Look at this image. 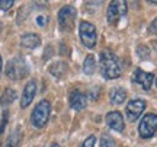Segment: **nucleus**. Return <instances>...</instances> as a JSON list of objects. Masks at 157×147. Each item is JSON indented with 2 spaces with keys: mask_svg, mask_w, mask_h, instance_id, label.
I'll use <instances>...</instances> for the list:
<instances>
[{
  "mask_svg": "<svg viewBox=\"0 0 157 147\" xmlns=\"http://www.w3.org/2000/svg\"><path fill=\"white\" fill-rule=\"evenodd\" d=\"M2 68H3V60H2V56H0V74H2Z\"/></svg>",
  "mask_w": 157,
  "mask_h": 147,
  "instance_id": "nucleus-25",
  "label": "nucleus"
},
{
  "mask_svg": "<svg viewBox=\"0 0 157 147\" xmlns=\"http://www.w3.org/2000/svg\"><path fill=\"white\" fill-rule=\"evenodd\" d=\"M28 74V66L22 58H13L6 66V76L10 80H19Z\"/></svg>",
  "mask_w": 157,
  "mask_h": 147,
  "instance_id": "nucleus-4",
  "label": "nucleus"
},
{
  "mask_svg": "<svg viewBox=\"0 0 157 147\" xmlns=\"http://www.w3.org/2000/svg\"><path fill=\"white\" fill-rule=\"evenodd\" d=\"M101 147H115V143H113L112 137L109 134H102L101 137Z\"/></svg>",
  "mask_w": 157,
  "mask_h": 147,
  "instance_id": "nucleus-19",
  "label": "nucleus"
},
{
  "mask_svg": "<svg viewBox=\"0 0 157 147\" xmlns=\"http://www.w3.org/2000/svg\"><path fill=\"white\" fill-rule=\"evenodd\" d=\"M146 109V102L143 99H132L129 101V103L127 105L125 114H127V119L129 122H134L140 118V115L143 114V111Z\"/></svg>",
  "mask_w": 157,
  "mask_h": 147,
  "instance_id": "nucleus-8",
  "label": "nucleus"
},
{
  "mask_svg": "<svg viewBox=\"0 0 157 147\" xmlns=\"http://www.w3.org/2000/svg\"><path fill=\"white\" fill-rule=\"evenodd\" d=\"M15 99H17L16 92L13 91L12 87H6L5 92H3V95L0 96V105L3 108H6V106H9L10 103H13Z\"/></svg>",
  "mask_w": 157,
  "mask_h": 147,
  "instance_id": "nucleus-15",
  "label": "nucleus"
},
{
  "mask_svg": "<svg viewBox=\"0 0 157 147\" xmlns=\"http://www.w3.org/2000/svg\"><path fill=\"white\" fill-rule=\"evenodd\" d=\"M125 13H127V3L125 2H121V0L111 2L106 10L108 22L111 25H117L119 22V19L125 16Z\"/></svg>",
  "mask_w": 157,
  "mask_h": 147,
  "instance_id": "nucleus-6",
  "label": "nucleus"
},
{
  "mask_svg": "<svg viewBox=\"0 0 157 147\" xmlns=\"http://www.w3.org/2000/svg\"><path fill=\"white\" fill-rule=\"evenodd\" d=\"M19 141H21V133H19V130L16 128V130L9 136L7 141H6V147H17L19 146Z\"/></svg>",
  "mask_w": 157,
  "mask_h": 147,
  "instance_id": "nucleus-18",
  "label": "nucleus"
},
{
  "mask_svg": "<svg viewBox=\"0 0 157 147\" xmlns=\"http://www.w3.org/2000/svg\"><path fill=\"white\" fill-rule=\"evenodd\" d=\"M0 32H2V23H0Z\"/></svg>",
  "mask_w": 157,
  "mask_h": 147,
  "instance_id": "nucleus-28",
  "label": "nucleus"
},
{
  "mask_svg": "<svg viewBox=\"0 0 157 147\" xmlns=\"http://www.w3.org/2000/svg\"><path fill=\"white\" fill-rule=\"evenodd\" d=\"M157 131V115L156 114H147L144 118L141 119L138 125V133L143 138H150V137Z\"/></svg>",
  "mask_w": 157,
  "mask_h": 147,
  "instance_id": "nucleus-7",
  "label": "nucleus"
},
{
  "mask_svg": "<svg viewBox=\"0 0 157 147\" xmlns=\"http://www.w3.org/2000/svg\"><path fill=\"white\" fill-rule=\"evenodd\" d=\"M137 54H138V57H140V58L146 60V58H148V57H150V50H148L146 45H138V47H137Z\"/></svg>",
  "mask_w": 157,
  "mask_h": 147,
  "instance_id": "nucleus-20",
  "label": "nucleus"
},
{
  "mask_svg": "<svg viewBox=\"0 0 157 147\" xmlns=\"http://www.w3.org/2000/svg\"><path fill=\"white\" fill-rule=\"evenodd\" d=\"M51 147H60V146H58L57 143H54V144H51Z\"/></svg>",
  "mask_w": 157,
  "mask_h": 147,
  "instance_id": "nucleus-27",
  "label": "nucleus"
},
{
  "mask_svg": "<svg viewBox=\"0 0 157 147\" xmlns=\"http://www.w3.org/2000/svg\"><path fill=\"white\" fill-rule=\"evenodd\" d=\"M78 34H80V40H82L84 47L93 48V47L96 45V40H98L96 28L90 22L82 21L80 25H78Z\"/></svg>",
  "mask_w": 157,
  "mask_h": 147,
  "instance_id": "nucleus-5",
  "label": "nucleus"
},
{
  "mask_svg": "<svg viewBox=\"0 0 157 147\" xmlns=\"http://www.w3.org/2000/svg\"><path fill=\"white\" fill-rule=\"evenodd\" d=\"M105 121L109 128H112L115 131H124V117L121 115V112L118 111H112V112H108L105 117Z\"/></svg>",
  "mask_w": 157,
  "mask_h": 147,
  "instance_id": "nucleus-11",
  "label": "nucleus"
},
{
  "mask_svg": "<svg viewBox=\"0 0 157 147\" xmlns=\"http://www.w3.org/2000/svg\"><path fill=\"white\" fill-rule=\"evenodd\" d=\"M101 73L105 79H118L121 73H122V67L121 63L118 60V57L113 54L111 50H103L101 51Z\"/></svg>",
  "mask_w": 157,
  "mask_h": 147,
  "instance_id": "nucleus-1",
  "label": "nucleus"
},
{
  "mask_svg": "<svg viewBox=\"0 0 157 147\" xmlns=\"http://www.w3.org/2000/svg\"><path fill=\"white\" fill-rule=\"evenodd\" d=\"M50 73L54 76V77H64L66 76V73H67V64L63 61H57L54 63V64H51L50 66Z\"/></svg>",
  "mask_w": 157,
  "mask_h": 147,
  "instance_id": "nucleus-16",
  "label": "nucleus"
},
{
  "mask_svg": "<svg viewBox=\"0 0 157 147\" xmlns=\"http://www.w3.org/2000/svg\"><path fill=\"white\" fill-rule=\"evenodd\" d=\"M13 0H0V10H7L13 6Z\"/></svg>",
  "mask_w": 157,
  "mask_h": 147,
  "instance_id": "nucleus-21",
  "label": "nucleus"
},
{
  "mask_svg": "<svg viewBox=\"0 0 157 147\" xmlns=\"http://www.w3.org/2000/svg\"><path fill=\"white\" fill-rule=\"evenodd\" d=\"M148 34L157 35V17L150 23V26H148Z\"/></svg>",
  "mask_w": 157,
  "mask_h": 147,
  "instance_id": "nucleus-23",
  "label": "nucleus"
},
{
  "mask_svg": "<svg viewBox=\"0 0 157 147\" xmlns=\"http://www.w3.org/2000/svg\"><path fill=\"white\" fill-rule=\"evenodd\" d=\"M50 111H51V106H50V102L42 99L39 101L36 105H35L34 111H32V115H31V122L34 127L36 128H42L47 121L50 118Z\"/></svg>",
  "mask_w": 157,
  "mask_h": 147,
  "instance_id": "nucleus-2",
  "label": "nucleus"
},
{
  "mask_svg": "<svg viewBox=\"0 0 157 147\" xmlns=\"http://www.w3.org/2000/svg\"><path fill=\"white\" fill-rule=\"evenodd\" d=\"M41 44V38L36 34H25L21 37V45L25 48H36Z\"/></svg>",
  "mask_w": 157,
  "mask_h": 147,
  "instance_id": "nucleus-13",
  "label": "nucleus"
},
{
  "mask_svg": "<svg viewBox=\"0 0 157 147\" xmlns=\"http://www.w3.org/2000/svg\"><path fill=\"white\" fill-rule=\"evenodd\" d=\"M36 23H38L39 26H45V25H47V17L45 16H38L36 17Z\"/></svg>",
  "mask_w": 157,
  "mask_h": 147,
  "instance_id": "nucleus-24",
  "label": "nucleus"
},
{
  "mask_svg": "<svg viewBox=\"0 0 157 147\" xmlns=\"http://www.w3.org/2000/svg\"><path fill=\"white\" fill-rule=\"evenodd\" d=\"M76 16H77V10L76 7L71 5L63 6L60 12H58V23L63 31H71L74 28V22H76Z\"/></svg>",
  "mask_w": 157,
  "mask_h": 147,
  "instance_id": "nucleus-3",
  "label": "nucleus"
},
{
  "mask_svg": "<svg viewBox=\"0 0 157 147\" xmlns=\"http://www.w3.org/2000/svg\"><path fill=\"white\" fill-rule=\"evenodd\" d=\"M96 70V61H95V57L93 56H87L84 58V63H83V72L86 74H93Z\"/></svg>",
  "mask_w": 157,
  "mask_h": 147,
  "instance_id": "nucleus-17",
  "label": "nucleus"
},
{
  "mask_svg": "<svg viewBox=\"0 0 157 147\" xmlns=\"http://www.w3.org/2000/svg\"><path fill=\"white\" fill-rule=\"evenodd\" d=\"M156 86H157V80H156Z\"/></svg>",
  "mask_w": 157,
  "mask_h": 147,
  "instance_id": "nucleus-29",
  "label": "nucleus"
},
{
  "mask_svg": "<svg viewBox=\"0 0 157 147\" xmlns=\"http://www.w3.org/2000/svg\"><path fill=\"white\" fill-rule=\"evenodd\" d=\"M153 45H154V50L157 51V41H154V42H153Z\"/></svg>",
  "mask_w": 157,
  "mask_h": 147,
  "instance_id": "nucleus-26",
  "label": "nucleus"
},
{
  "mask_svg": "<svg viewBox=\"0 0 157 147\" xmlns=\"http://www.w3.org/2000/svg\"><path fill=\"white\" fill-rule=\"evenodd\" d=\"M95 143H96V137L95 136H89L83 141L82 147H95Z\"/></svg>",
  "mask_w": 157,
  "mask_h": 147,
  "instance_id": "nucleus-22",
  "label": "nucleus"
},
{
  "mask_svg": "<svg viewBox=\"0 0 157 147\" xmlns=\"http://www.w3.org/2000/svg\"><path fill=\"white\" fill-rule=\"evenodd\" d=\"M36 95V83H35L34 80H31L26 83V86L23 87V92H22V96H21V108L25 109V108H28L31 105V102L32 99L35 98Z\"/></svg>",
  "mask_w": 157,
  "mask_h": 147,
  "instance_id": "nucleus-10",
  "label": "nucleus"
},
{
  "mask_svg": "<svg viewBox=\"0 0 157 147\" xmlns=\"http://www.w3.org/2000/svg\"><path fill=\"white\" fill-rule=\"evenodd\" d=\"M109 99H111V103H113V105H121L127 99V91L124 87H113L109 93Z\"/></svg>",
  "mask_w": 157,
  "mask_h": 147,
  "instance_id": "nucleus-14",
  "label": "nucleus"
},
{
  "mask_svg": "<svg viewBox=\"0 0 157 147\" xmlns=\"http://www.w3.org/2000/svg\"><path fill=\"white\" fill-rule=\"evenodd\" d=\"M132 80H134L137 85H140L144 91H148L153 85L154 76L151 73H147L144 70H141V68H137V70H134V73H132Z\"/></svg>",
  "mask_w": 157,
  "mask_h": 147,
  "instance_id": "nucleus-9",
  "label": "nucleus"
},
{
  "mask_svg": "<svg viewBox=\"0 0 157 147\" xmlns=\"http://www.w3.org/2000/svg\"><path fill=\"white\" fill-rule=\"evenodd\" d=\"M87 99L80 91H73L70 93V106L73 108L74 111H82L86 108Z\"/></svg>",
  "mask_w": 157,
  "mask_h": 147,
  "instance_id": "nucleus-12",
  "label": "nucleus"
}]
</instances>
